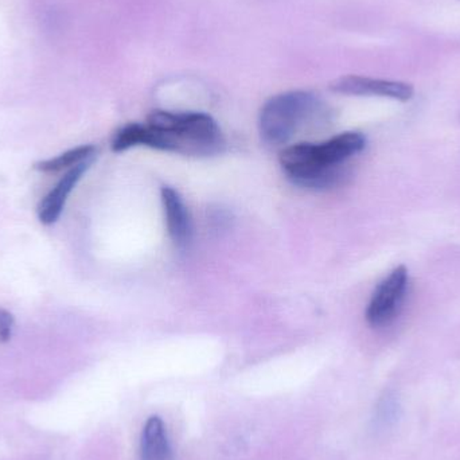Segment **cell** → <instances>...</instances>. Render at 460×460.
<instances>
[{
    "instance_id": "cell-1",
    "label": "cell",
    "mask_w": 460,
    "mask_h": 460,
    "mask_svg": "<svg viewBox=\"0 0 460 460\" xmlns=\"http://www.w3.org/2000/svg\"><path fill=\"white\" fill-rule=\"evenodd\" d=\"M365 137L359 132H343L323 143H297L279 155L287 177L295 185L326 189L338 182L341 166L364 150Z\"/></svg>"
},
{
    "instance_id": "cell-2",
    "label": "cell",
    "mask_w": 460,
    "mask_h": 460,
    "mask_svg": "<svg viewBox=\"0 0 460 460\" xmlns=\"http://www.w3.org/2000/svg\"><path fill=\"white\" fill-rule=\"evenodd\" d=\"M326 115L321 100L308 92L278 94L265 102L260 112V134L268 145L288 143L300 129L314 126Z\"/></svg>"
},
{
    "instance_id": "cell-3",
    "label": "cell",
    "mask_w": 460,
    "mask_h": 460,
    "mask_svg": "<svg viewBox=\"0 0 460 460\" xmlns=\"http://www.w3.org/2000/svg\"><path fill=\"white\" fill-rule=\"evenodd\" d=\"M408 288V270L404 265L394 268L373 292L367 308V321L372 327H383L396 318Z\"/></svg>"
},
{
    "instance_id": "cell-4",
    "label": "cell",
    "mask_w": 460,
    "mask_h": 460,
    "mask_svg": "<svg viewBox=\"0 0 460 460\" xmlns=\"http://www.w3.org/2000/svg\"><path fill=\"white\" fill-rule=\"evenodd\" d=\"M330 88L337 93L388 97L402 102H410L415 94V88L411 84L362 75H343L332 81Z\"/></svg>"
},
{
    "instance_id": "cell-5",
    "label": "cell",
    "mask_w": 460,
    "mask_h": 460,
    "mask_svg": "<svg viewBox=\"0 0 460 460\" xmlns=\"http://www.w3.org/2000/svg\"><path fill=\"white\" fill-rule=\"evenodd\" d=\"M91 164V159H88V161L72 167L62 177L58 185L40 201V207H38V216H40V223L45 224V226H51L58 220L65 204H66L67 197L72 193L78 181L83 178L84 172L89 169Z\"/></svg>"
},
{
    "instance_id": "cell-6",
    "label": "cell",
    "mask_w": 460,
    "mask_h": 460,
    "mask_svg": "<svg viewBox=\"0 0 460 460\" xmlns=\"http://www.w3.org/2000/svg\"><path fill=\"white\" fill-rule=\"evenodd\" d=\"M161 194L170 237L175 245L185 248L190 243L191 234H193L188 208L174 189L164 186L162 188Z\"/></svg>"
},
{
    "instance_id": "cell-7",
    "label": "cell",
    "mask_w": 460,
    "mask_h": 460,
    "mask_svg": "<svg viewBox=\"0 0 460 460\" xmlns=\"http://www.w3.org/2000/svg\"><path fill=\"white\" fill-rule=\"evenodd\" d=\"M140 454L142 460H172L166 427L158 416L148 419L143 429Z\"/></svg>"
},
{
    "instance_id": "cell-8",
    "label": "cell",
    "mask_w": 460,
    "mask_h": 460,
    "mask_svg": "<svg viewBox=\"0 0 460 460\" xmlns=\"http://www.w3.org/2000/svg\"><path fill=\"white\" fill-rule=\"evenodd\" d=\"M93 146H83V147L73 148V150L66 151L61 154L57 158L49 159V161L40 162L35 164V169L42 172H57L61 170L67 169V167L77 166L83 162L88 161L93 156Z\"/></svg>"
},
{
    "instance_id": "cell-9",
    "label": "cell",
    "mask_w": 460,
    "mask_h": 460,
    "mask_svg": "<svg viewBox=\"0 0 460 460\" xmlns=\"http://www.w3.org/2000/svg\"><path fill=\"white\" fill-rule=\"evenodd\" d=\"M13 326V316L7 310L0 307V341L2 342L10 340Z\"/></svg>"
}]
</instances>
